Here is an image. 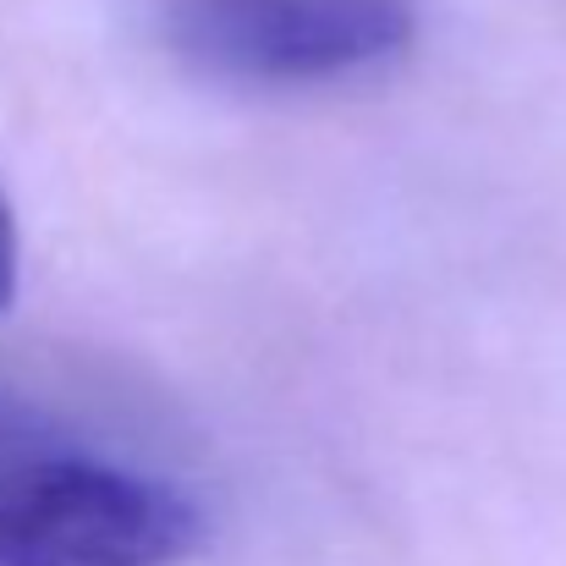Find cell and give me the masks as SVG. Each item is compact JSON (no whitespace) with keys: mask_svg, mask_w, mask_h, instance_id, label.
<instances>
[{"mask_svg":"<svg viewBox=\"0 0 566 566\" xmlns=\"http://www.w3.org/2000/svg\"><path fill=\"white\" fill-rule=\"evenodd\" d=\"M17 297V226H11V209L0 203V308Z\"/></svg>","mask_w":566,"mask_h":566,"instance_id":"cell-3","label":"cell"},{"mask_svg":"<svg viewBox=\"0 0 566 566\" xmlns=\"http://www.w3.org/2000/svg\"><path fill=\"white\" fill-rule=\"evenodd\" d=\"M198 506L177 484L61 446L44 423L0 440V566H177Z\"/></svg>","mask_w":566,"mask_h":566,"instance_id":"cell-1","label":"cell"},{"mask_svg":"<svg viewBox=\"0 0 566 566\" xmlns=\"http://www.w3.org/2000/svg\"><path fill=\"white\" fill-rule=\"evenodd\" d=\"M407 0H166V33L192 66L303 88L396 61L412 44Z\"/></svg>","mask_w":566,"mask_h":566,"instance_id":"cell-2","label":"cell"}]
</instances>
